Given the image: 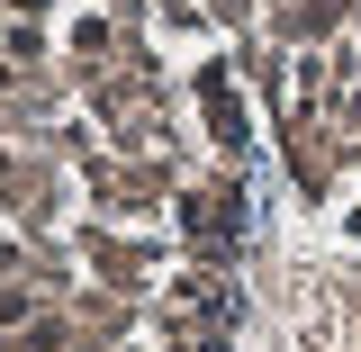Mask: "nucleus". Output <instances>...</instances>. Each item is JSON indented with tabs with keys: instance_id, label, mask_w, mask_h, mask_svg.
Wrapping results in <instances>:
<instances>
[{
	"instance_id": "f257e3e1",
	"label": "nucleus",
	"mask_w": 361,
	"mask_h": 352,
	"mask_svg": "<svg viewBox=\"0 0 361 352\" xmlns=\"http://www.w3.org/2000/svg\"><path fill=\"white\" fill-rule=\"evenodd\" d=\"M27 308H37V289H18V280H0V325H27Z\"/></svg>"
}]
</instances>
